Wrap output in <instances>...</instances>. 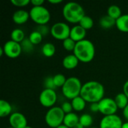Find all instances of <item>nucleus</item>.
Returning a JSON list of instances; mask_svg holds the SVG:
<instances>
[{
  "instance_id": "a878e982",
  "label": "nucleus",
  "mask_w": 128,
  "mask_h": 128,
  "mask_svg": "<svg viewBox=\"0 0 128 128\" xmlns=\"http://www.w3.org/2000/svg\"><path fill=\"white\" fill-rule=\"evenodd\" d=\"M22 50L24 52L26 53H30L33 51L34 50V44L30 41L28 38H25L21 43H20Z\"/></svg>"
},
{
  "instance_id": "dca6fc26",
  "label": "nucleus",
  "mask_w": 128,
  "mask_h": 128,
  "mask_svg": "<svg viewBox=\"0 0 128 128\" xmlns=\"http://www.w3.org/2000/svg\"><path fill=\"white\" fill-rule=\"evenodd\" d=\"M79 122L80 117L78 116V115L74 112H71L65 115L63 124L69 128H74Z\"/></svg>"
},
{
  "instance_id": "c756f323",
  "label": "nucleus",
  "mask_w": 128,
  "mask_h": 128,
  "mask_svg": "<svg viewBox=\"0 0 128 128\" xmlns=\"http://www.w3.org/2000/svg\"><path fill=\"white\" fill-rule=\"evenodd\" d=\"M76 43L74 40H72L70 38H67L66 40H63V42H62L63 48L68 52H71V51L74 52L75 46H76Z\"/></svg>"
},
{
  "instance_id": "7ed1b4c3",
  "label": "nucleus",
  "mask_w": 128,
  "mask_h": 128,
  "mask_svg": "<svg viewBox=\"0 0 128 128\" xmlns=\"http://www.w3.org/2000/svg\"><path fill=\"white\" fill-rule=\"evenodd\" d=\"M62 14L66 21L74 24L80 23V20L86 16L82 6L74 2H68L64 5Z\"/></svg>"
},
{
  "instance_id": "5701e85b",
  "label": "nucleus",
  "mask_w": 128,
  "mask_h": 128,
  "mask_svg": "<svg viewBox=\"0 0 128 128\" xmlns=\"http://www.w3.org/2000/svg\"><path fill=\"white\" fill-rule=\"evenodd\" d=\"M107 15L112 17V19L117 20L119 17L122 16L121 8L116 4L110 5L107 9Z\"/></svg>"
},
{
  "instance_id": "f8f14e48",
  "label": "nucleus",
  "mask_w": 128,
  "mask_h": 128,
  "mask_svg": "<svg viewBox=\"0 0 128 128\" xmlns=\"http://www.w3.org/2000/svg\"><path fill=\"white\" fill-rule=\"evenodd\" d=\"M9 124L13 128H26L28 126L26 118L20 112H13L9 117Z\"/></svg>"
},
{
  "instance_id": "39448f33",
  "label": "nucleus",
  "mask_w": 128,
  "mask_h": 128,
  "mask_svg": "<svg viewBox=\"0 0 128 128\" xmlns=\"http://www.w3.org/2000/svg\"><path fill=\"white\" fill-rule=\"evenodd\" d=\"M65 114L59 106H53L48 110L45 115V122L51 128H57L63 124Z\"/></svg>"
},
{
  "instance_id": "f257e3e1",
  "label": "nucleus",
  "mask_w": 128,
  "mask_h": 128,
  "mask_svg": "<svg viewBox=\"0 0 128 128\" xmlns=\"http://www.w3.org/2000/svg\"><path fill=\"white\" fill-rule=\"evenodd\" d=\"M105 90L104 86L97 81H88L82 85L80 96L91 104L99 103L104 98Z\"/></svg>"
},
{
  "instance_id": "a18cd8bd",
  "label": "nucleus",
  "mask_w": 128,
  "mask_h": 128,
  "mask_svg": "<svg viewBox=\"0 0 128 128\" xmlns=\"http://www.w3.org/2000/svg\"><path fill=\"white\" fill-rule=\"evenodd\" d=\"M11 128V127H9V128Z\"/></svg>"
},
{
  "instance_id": "f3484780",
  "label": "nucleus",
  "mask_w": 128,
  "mask_h": 128,
  "mask_svg": "<svg viewBox=\"0 0 128 128\" xmlns=\"http://www.w3.org/2000/svg\"><path fill=\"white\" fill-rule=\"evenodd\" d=\"M12 112V106L9 102L4 100H0V117L4 118L10 116Z\"/></svg>"
},
{
  "instance_id": "37998d69",
  "label": "nucleus",
  "mask_w": 128,
  "mask_h": 128,
  "mask_svg": "<svg viewBox=\"0 0 128 128\" xmlns=\"http://www.w3.org/2000/svg\"><path fill=\"white\" fill-rule=\"evenodd\" d=\"M57 128H69L68 127H67L66 125H64V124H61L59 127H58Z\"/></svg>"
},
{
  "instance_id": "473e14b6",
  "label": "nucleus",
  "mask_w": 128,
  "mask_h": 128,
  "mask_svg": "<svg viewBox=\"0 0 128 128\" xmlns=\"http://www.w3.org/2000/svg\"><path fill=\"white\" fill-rule=\"evenodd\" d=\"M36 31H38L39 33H40L43 37H45L49 33H50V28L46 25H40V26H38Z\"/></svg>"
},
{
  "instance_id": "f03ea898",
  "label": "nucleus",
  "mask_w": 128,
  "mask_h": 128,
  "mask_svg": "<svg viewBox=\"0 0 128 128\" xmlns=\"http://www.w3.org/2000/svg\"><path fill=\"white\" fill-rule=\"evenodd\" d=\"M74 54L80 62L82 63H88L94 58V45L91 40L87 39L77 42L74 50Z\"/></svg>"
},
{
  "instance_id": "423d86ee",
  "label": "nucleus",
  "mask_w": 128,
  "mask_h": 128,
  "mask_svg": "<svg viewBox=\"0 0 128 128\" xmlns=\"http://www.w3.org/2000/svg\"><path fill=\"white\" fill-rule=\"evenodd\" d=\"M29 14L31 20L38 26L47 24L51 17L49 10L44 6L32 7L29 11Z\"/></svg>"
},
{
  "instance_id": "cd10ccee",
  "label": "nucleus",
  "mask_w": 128,
  "mask_h": 128,
  "mask_svg": "<svg viewBox=\"0 0 128 128\" xmlns=\"http://www.w3.org/2000/svg\"><path fill=\"white\" fill-rule=\"evenodd\" d=\"M28 39L30 40V41L34 44V45H38L39 44H40V42L42 41L43 40V36L41 35L40 33H39L38 31H34L32 32L29 37H28Z\"/></svg>"
},
{
  "instance_id": "393cba45",
  "label": "nucleus",
  "mask_w": 128,
  "mask_h": 128,
  "mask_svg": "<svg viewBox=\"0 0 128 128\" xmlns=\"http://www.w3.org/2000/svg\"><path fill=\"white\" fill-rule=\"evenodd\" d=\"M79 25L80 26H82L84 29L88 30V29H91L93 27V26H94V20H93V19L91 16L86 15L80 20Z\"/></svg>"
},
{
  "instance_id": "9d476101",
  "label": "nucleus",
  "mask_w": 128,
  "mask_h": 128,
  "mask_svg": "<svg viewBox=\"0 0 128 128\" xmlns=\"http://www.w3.org/2000/svg\"><path fill=\"white\" fill-rule=\"evenodd\" d=\"M6 56L10 58H16L19 57L22 52L20 43H16L11 40H8L2 46Z\"/></svg>"
},
{
  "instance_id": "e433bc0d",
  "label": "nucleus",
  "mask_w": 128,
  "mask_h": 128,
  "mask_svg": "<svg viewBox=\"0 0 128 128\" xmlns=\"http://www.w3.org/2000/svg\"><path fill=\"white\" fill-rule=\"evenodd\" d=\"M123 93L128 97V80L126 81L123 86Z\"/></svg>"
},
{
  "instance_id": "6ab92c4d",
  "label": "nucleus",
  "mask_w": 128,
  "mask_h": 128,
  "mask_svg": "<svg viewBox=\"0 0 128 128\" xmlns=\"http://www.w3.org/2000/svg\"><path fill=\"white\" fill-rule=\"evenodd\" d=\"M99 24L101 28H103L104 29H109V28H111L112 27H113L114 26H116V20L112 19V17H110L108 15H105L100 19Z\"/></svg>"
},
{
  "instance_id": "aec40b11",
  "label": "nucleus",
  "mask_w": 128,
  "mask_h": 128,
  "mask_svg": "<svg viewBox=\"0 0 128 128\" xmlns=\"http://www.w3.org/2000/svg\"><path fill=\"white\" fill-rule=\"evenodd\" d=\"M71 104H72L73 109L75 111L81 112L86 108V101L81 96H78V97H76V98H75L74 99L72 100Z\"/></svg>"
},
{
  "instance_id": "49530a36",
  "label": "nucleus",
  "mask_w": 128,
  "mask_h": 128,
  "mask_svg": "<svg viewBox=\"0 0 128 128\" xmlns=\"http://www.w3.org/2000/svg\"></svg>"
},
{
  "instance_id": "4be33fe9",
  "label": "nucleus",
  "mask_w": 128,
  "mask_h": 128,
  "mask_svg": "<svg viewBox=\"0 0 128 128\" xmlns=\"http://www.w3.org/2000/svg\"><path fill=\"white\" fill-rule=\"evenodd\" d=\"M115 101L116 104L118 106V109L124 110L127 106L128 105V97L122 92L118 94L116 98H115Z\"/></svg>"
},
{
  "instance_id": "c03bdc74",
  "label": "nucleus",
  "mask_w": 128,
  "mask_h": 128,
  "mask_svg": "<svg viewBox=\"0 0 128 128\" xmlns=\"http://www.w3.org/2000/svg\"><path fill=\"white\" fill-rule=\"evenodd\" d=\"M26 128H32V127H30V126H27Z\"/></svg>"
},
{
  "instance_id": "c9c22d12",
  "label": "nucleus",
  "mask_w": 128,
  "mask_h": 128,
  "mask_svg": "<svg viewBox=\"0 0 128 128\" xmlns=\"http://www.w3.org/2000/svg\"><path fill=\"white\" fill-rule=\"evenodd\" d=\"M44 3V0H31V4L33 5V7L42 6Z\"/></svg>"
},
{
  "instance_id": "72a5a7b5",
  "label": "nucleus",
  "mask_w": 128,
  "mask_h": 128,
  "mask_svg": "<svg viewBox=\"0 0 128 128\" xmlns=\"http://www.w3.org/2000/svg\"><path fill=\"white\" fill-rule=\"evenodd\" d=\"M61 108H62V110H63V112H64L65 115L66 114L71 113L72 112V110H74L73 109V106H72V104L70 102H64L62 104Z\"/></svg>"
},
{
  "instance_id": "0eeeda50",
  "label": "nucleus",
  "mask_w": 128,
  "mask_h": 128,
  "mask_svg": "<svg viewBox=\"0 0 128 128\" xmlns=\"http://www.w3.org/2000/svg\"><path fill=\"white\" fill-rule=\"evenodd\" d=\"M70 29L71 28L67 23L58 22L50 28V34L55 39L63 41L70 38Z\"/></svg>"
},
{
  "instance_id": "bb28decb",
  "label": "nucleus",
  "mask_w": 128,
  "mask_h": 128,
  "mask_svg": "<svg viewBox=\"0 0 128 128\" xmlns=\"http://www.w3.org/2000/svg\"><path fill=\"white\" fill-rule=\"evenodd\" d=\"M80 123L84 128H88L93 124V118L89 114H82L80 117Z\"/></svg>"
},
{
  "instance_id": "20e7f679",
  "label": "nucleus",
  "mask_w": 128,
  "mask_h": 128,
  "mask_svg": "<svg viewBox=\"0 0 128 128\" xmlns=\"http://www.w3.org/2000/svg\"><path fill=\"white\" fill-rule=\"evenodd\" d=\"M82 87L81 81L77 77L71 76L67 79L66 82L62 88V92L66 98L72 100L75 98L80 96Z\"/></svg>"
},
{
  "instance_id": "1a4fd4ad",
  "label": "nucleus",
  "mask_w": 128,
  "mask_h": 128,
  "mask_svg": "<svg viewBox=\"0 0 128 128\" xmlns=\"http://www.w3.org/2000/svg\"><path fill=\"white\" fill-rule=\"evenodd\" d=\"M99 112L104 116L115 115L118 110V106L114 99L104 98L99 102Z\"/></svg>"
},
{
  "instance_id": "a19ab883",
  "label": "nucleus",
  "mask_w": 128,
  "mask_h": 128,
  "mask_svg": "<svg viewBox=\"0 0 128 128\" xmlns=\"http://www.w3.org/2000/svg\"><path fill=\"white\" fill-rule=\"evenodd\" d=\"M122 128H128V122H126L125 123H123V125H122Z\"/></svg>"
},
{
  "instance_id": "58836bf2",
  "label": "nucleus",
  "mask_w": 128,
  "mask_h": 128,
  "mask_svg": "<svg viewBox=\"0 0 128 128\" xmlns=\"http://www.w3.org/2000/svg\"><path fill=\"white\" fill-rule=\"evenodd\" d=\"M49 3L52 4H58L62 2V0H49L48 1Z\"/></svg>"
},
{
  "instance_id": "c85d7f7f",
  "label": "nucleus",
  "mask_w": 128,
  "mask_h": 128,
  "mask_svg": "<svg viewBox=\"0 0 128 128\" xmlns=\"http://www.w3.org/2000/svg\"><path fill=\"white\" fill-rule=\"evenodd\" d=\"M66 77L64 76V75L62 74H56L53 76V82L55 86H56V88H62L63 86L64 85V83L66 82Z\"/></svg>"
},
{
  "instance_id": "7c9ffc66",
  "label": "nucleus",
  "mask_w": 128,
  "mask_h": 128,
  "mask_svg": "<svg viewBox=\"0 0 128 128\" xmlns=\"http://www.w3.org/2000/svg\"><path fill=\"white\" fill-rule=\"evenodd\" d=\"M44 86L45 88L47 89H52V90H56L57 88L54 84L53 82V76H48L44 80Z\"/></svg>"
},
{
  "instance_id": "a211bd4d",
  "label": "nucleus",
  "mask_w": 128,
  "mask_h": 128,
  "mask_svg": "<svg viewBox=\"0 0 128 128\" xmlns=\"http://www.w3.org/2000/svg\"><path fill=\"white\" fill-rule=\"evenodd\" d=\"M117 28L124 33H128V14H124L116 20Z\"/></svg>"
},
{
  "instance_id": "412c9836",
  "label": "nucleus",
  "mask_w": 128,
  "mask_h": 128,
  "mask_svg": "<svg viewBox=\"0 0 128 128\" xmlns=\"http://www.w3.org/2000/svg\"><path fill=\"white\" fill-rule=\"evenodd\" d=\"M41 52L44 56L50 58L53 56L56 53V46L52 43H46L43 45L41 48Z\"/></svg>"
},
{
  "instance_id": "79ce46f5",
  "label": "nucleus",
  "mask_w": 128,
  "mask_h": 128,
  "mask_svg": "<svg viewBox=\"0 0 128 128\" xmlns=\"http://www.w3.org/2000/svg\"><path fill=\"white\" fill-rule=\"evenodd\" d=\"M3 53H4V49H3V47H0V56H2L3 55Z\"/></svg>"
},
{
  "instance_id": "b1692460",
  "label": "nucleus",
  "mask_w": 128,
  "mask_h": 128,
  "mask_svg": "<svg viewBox=\"0 0 128 128\" xmlns=\"http://www.w3.org/2000/svg\"><path fill=\"white\" fill-rule=\"evenodd\" d=\"M10 38L11 40L20 44L25 39V33L20 28H15L10 33Z\"/></svg>"
},
{
  "instance_id": "2eb2a0df",
  "label": "nucleus",
  "mask_w": 128,
  "mask_h": 128,
  "mask_svg": "<svg viewBox=\"0 0 128 128\" xmlns=\"http://www.w3.org/2000/svg\"><path fill=\"white\" fill-rule=\"evenodd\" d=\"M80 61L76 57L74 54H70L66 56L62 60V65L65 69L73 70L78 66Z\"/></svg>"
},
{
  "instance_id": "ea45409f",
  "label": "nucleus",
  "mask_w": 128,
  "mask_h": 128,
  "mask_svg": "<svg viewBox=\"0 0 128 128\" xmlns=\"http://www.w3.org/2000/svg\"><path fill=\"white\" fill-rule=\"evenodd\" d=\"M74 128H84V127H83V126H82V125L79 122V123H78V124H76V126H75Z\"/></svg>"
},
{
  "instance_id": "f704fd0d",
  "label": "nucleus",
  "mask_w": 128,
  "mask_h": 128,
  "mask_svg": "<svg viewBox=\"0 0 128 128\" xmlns=\"http://www.w3.org/2000/svg\"><path fill=\"white\" fill-rule=\"evenodd\" d=\"M90 110L92 112H99V110H100V109H99V103H93V104H91Z\"/></svg>"
},
{
  "instance_id": "6e6552de",
  "label": "nucleus",
  "mask_w": 128,
  "mask_h": 128,
  "mask_svg": "<svg viewBox=\"0 0 128 128\" xmlns=\"http://www.w3.org/2000/svg\"><path fill=\"white\" fill-rule=\"evenodd\" d=\"M57 101V94L55 90L44 88L39 95L40 104L46 108H52Z\"/></svg>"
},
{
  "instance_id": "4468645a",
  "label": "nucleus",
  "mask_w": 128,
  "mask_h": 128,
  "mask_svg": "<svg viewBox=\"0 0 128 128\" xmlns=\"http://www.w3.org/2000/svg\"><path fill=\"white\" fill-rule=\"evenodd\" d=\"M29 17H30L29 12L24 10H16L12 16L13 21L16 25H22L26 23L28 20Z\"/></svg>"
},
{
  "instance_id": "4c0bfd02",
  "label": "nucleus",
  "mask_w": 128,
  "mask_h": 128,
  "mask_svg": "<svg viewBox=\"0 0 128 128\" xmlns=\"http://www.w3.org/2000/svg\"><path fill=\"white\" fill-rule=\"evenodd\" d=\"M123 116L127 120V122H128V105L123 110Z\"/></svg>"
},
{
  "instance_id": "2f4dec72",
  "label": "nucleus",
  "mask_w": 128,
  "mask_h": 128,
  "mask_svg": "<svg viewBox=\"0 0 128 128\" xmlns=\"http://www.w3.org/2000/svg\"><path fill=\"white\" fill-rule=\"evenodd\" d=\"M10 3L15 7L23 8L31 3L30 0H10Z\"/></svg>"
},
{
  "instance_id": "ddd939ff",
  "label": "nucleus",
  "mask_w": 128,
  "mask_h": 128,
  "mask_svg": "<svg viewBox=\"0 0 128 128\" xmlns=\"http://www.w3.org/2000/svg\"><path fill=\"white\" fill-rule=\"evenodd\" d=\"M86 36V30L84 29L80 25H76L70 29V38L74 40L76 43L85 40Z\"/></svg>"
},
{
  "instance_id": "9b49d317",
  "label": "nucleus",
  "mask_w": 128,
  "mask_h": 128,
  "mask_svg": "<svg viewBox=\"0 0 128 128\" xmlns=\"http://www.w3.org/2000/svg\"><path fill=\"white\" fill-rule=\"evenodd\" d=\"M122 120L116 114L104 116L100 122V128H122Z\"/></svg>"
}]
</instances>
